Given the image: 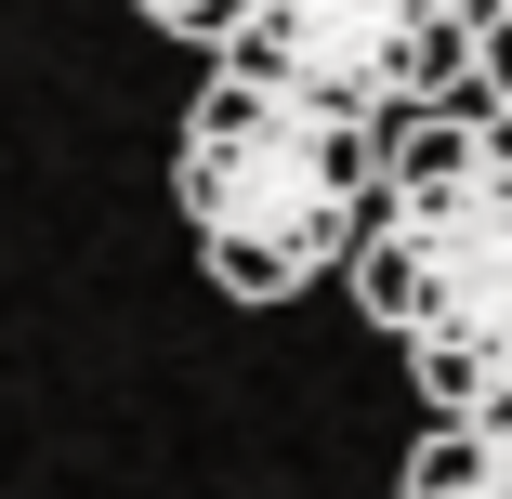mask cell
Returning a JSON list of instances; mask_svg holds the SVG:
<instances>
[{
  "label": "cell",
  "mask_w": 512,
  "mask_h": 499,
  "mask_svg": "<svg viewBox=\"0 0 512 499\" xmlns=\"http://www.w3.org/2000/svg\"><path fill=\"white\" fill-rule=\"evenodd\" d=\"M342 276L355 316L407 355L434 421H512V106L407 119Z\"/></svg>",
  "instance_id": "cell-1"
},
{
  "label": "cell",
  "mask_w": 512,
  "mask_h": 499,
  "mask_svg": "<svg viewBox=\"0 0 512 499\" xmlns=\"http://www.w3.org/2000/svg\"><path fill=\"white\" fill-rule=\"evenodd\" d=\"M381 171H394L381 119H342L316 92H276L237 66H211V92L184 106V145H171V197H184L224 303H289L329 263H355Z\"/></svg>",
  "instance_id": "cell-2"
},
{
  "label": "cell",
  "mask_w": 512,
  "mask_h": 499,
  "mask_svg": "<svg viewBox=\"0 0 512 499\" xmlns=\"http://www.w3.org/2000/svg\"><path fill=\"white\" fill-rule=\"evenodd\" d=\"M224 66L407 132L447 79H473V0H250Z\"/></svg>",
  "instance_id": "cell-3"
},
{
  "label": "cell",
  "mask_w": 512,
  "mask_h": 499,
  "mask_svg": "<svg viewBox=\"0 0 512 499\" xmlns=\"http://www.w3.org/2000/svg\"><path fill=\"white\" fill-rule=\"evenodd\" d=\"M394 499H512V421H434L407 447Z\"/></svg>",
  "instance_id": "cell-4"
},
{
  "label": "cell",
  "mask_w": 512,
  "mask_h": 499,
  "mask_svg": "<svg viewBox=\"0 0 512 499\" xmlns=\"http://www.w3.org/2000/svg\"><path fill=\"white\" fill-rule=\"evenodd\" d=\"M132 14H145V27H171V40H197V53H224L250 0H132Z\"/></svg>",
  "instance_id": "cell-5"
},
{
  "label": "cell",
  "mask_w": 512,
  "mask_h": 499,
  "mask_svg": "<svg viewBox=\"0 0 512 499\" xmlns=\"http://www.w3.org/2000/svg\"><path fill=\"white\" fill-rule=\"evenodd\" d=\"M473 79L512 106V0H486V14H473Z\"/></svg>",
  "instance_id": "cell-6"
},
{
  "label": "cell",
  "mask_w": 512,
  "mask_h": 499,
  "mask_svg": "<svg viewBox=\"0 0 512 499\" xmlns=\"http://www.w3.org/2000/svg\"><path fill=\"white\" fill-rule=\"evenodd\" d=\"M473 14H486V0H473Z\"/></svg>",
  "instance_id": "cell-7"
}]
</instances>
